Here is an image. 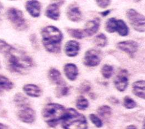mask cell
I'll return each mask as SVG.
<instances>
[{"label": "cell", "instance_id": "obj_28", "mask_svg": "<svg viewBox=\"0 0 145 129\" xmlns=\"http://www.w3.org/2000/svg\"><path fill=\"white\" fill-rule=\"evenodd\" d=\"M13 48V47L8 44L5 40L0 39V53H3L6 55L10 52Z\"/></svg>", "mask_w": 145, "mask_h": 129}, {"label": "cell", "instance_id": "obj_13", "mask_svg": "<svg viewBox=\"0 0 145 129\" xmlns=\"http://www.w3.org/2000/svg\"><path fill=\"white\" fill-rule=\"evenodd\" d=\"M25 9L28 13L34 18L40 16L41 12V4L38 1H27L25 3Z\"/></svg>", "mask_w": 145, "mask_h": 129}, {"label": "cell", "instance_id": "obj_26", "mask_svg": "<svg viewBox=\"0 0 145 129\" xmlns=\"http://www.w3.org/2000/svg\"><path fill=\"white\" fill-rule=\"evenodd\" d=\"M89 105L88 100L83 96H79L76 102V106L79 110H84L86 109Z\"/></svg>", "mask_w": 145, "mask_h": 129}, {"label": "cell", "instance_id": "obj_14", "mask_svg": "<svg viewBox=\"0 0 145 129\" xmlns=\"http://www.w3.org/2000/svg\"><path fill=\"white\" fill-rule=\"evenodd\" d=\"M53 3L49 4L45 10V15L48 18L54 20H57L59 18L60 16V10H59V5L60 2Z\"/></svg>", "mask_w": 145, "mask_h": 129}, {"label": "cell", "instance_id": "obj_22", "mask_svg": "<svg viewBox=\"0 0 145 129\" xmlns=\"http://www.w3.org/2000/svg\"><path fill=\"white\" fill-rule=\"evenodd\" d=\"M93 43L99 47H104L108 44L107 37L103 33L97 35L93 39Z\"/></svg>", "mask_w": 145, "mask_h": 129}, {"label": "cell", "instance_id": "obj_21", "mask_svg": "<svg viewBox=\"0 0 145 129\" xmlns=\"http://www.w3.org/2000/svg\"><path fill=\"white\" fill-rule=\"evenodd\" d=\"M14 86V84L7 77L0 75V93L9 90Z\"/></svg>", "mask_w": 145, "mask_h": 129}, {"label": "cell", "instance_id": "obj_6", "mask_svg": "<svg viewBox=\"0 0 145 129\" xmlns=\"http://www.w3.org/2000/svg\"><path fill=\"white\" fill-rule=\"evenodd\" d=\"M105 29L109 33L117 32L122 36H127L129 32V27L123 20L116 19L114 18H110L107 20Z\"/></svg>", "mask_w": 145, "mask_h": 129}, {"label": "cell", "instance_id": "obj_37", "mask_svg": "<svg viewBox=\"0 0 145 129\" xmlns=\"http://www.w3.org/2000/svg\"><path fill=\"white\" fill-rule=\"evenodd\" d=\"M126 129H137V127L134 125H130L127 126Z\"/></svg>", "mask_w": 145, "mask_h": 129}, {"label": "cell", "instance_id": "obj_5", "mask_svg": "<svg viewBox=\"0 0 145 129\" xmlns=\"http://www.w3.org/2000/svg\"><path fill=\"white\" fill-rule=\"evenodd\" d=\"M7 16L16 30L23 31L27 28V21L21 10L15 7L9 8L7 11Z\"/></svg>", "mask_w": 145, "mask_h": 129}, {"label": "cell", "instance_id": "obj_11", "mask_svg": "<svg viewBox=\"0 0 145 129\" xmlns=\"http://www.w3.org/2000/svg\"><path fill=\"white\" fill-rule=\"evenodd\" d=\"M18 118L20 120L25 123H32L35 119V113L34 110L28 106L20 107L18 113Z\"/></svg>", "mask_w": 145, "mask_h": 129}, {"label": "cell", "instance_id": "obj_38", "mask_svg": "<svg viewBox=\"0 0 145 129\" xmlns=\"http://www.w3.org/2000/svg\"><path fill=\"white\" fill-rule=\"evenodd\" d=\"M0 129H7V127L5 124L0 123Z\"/></svg>", "mask_w": 145, "mask_h": 129}, {"label": "cell", "instance_id": "obj_1", "mask_svg": "<svg viewBox=\"0 0 145 129\" xmlns=\"http://www.w3.org/2000/svg\"><path fill=\"white\" fill-rule=\"evenodd\" d=\"M7 68L12 72L23 73L33 66L32 59L22 51L13 48L5 55Z\"/></svg>", "mask_w": 145, "mask_h": 129}, {"label": "cell", "instance_id": "obj_12", "mask_svg": "<svg viewBox=\"0 0 145 129\" xmlns=\"http://www.w3.org/2000/svg\"><path fill=\"white\" fill-rule=\"evenodd\" d=\"M66 15L70 20L74 22H78L82 18V14L79 7L75 3L70 4L67 7Z\"/></svg>", "mask_w": 145, "mask_h": 129}, {"label": "cell", "instance_id": "obj_32", "mask_svg": "<svg viewBox=\"0 0 145 129\" xmlns=\"http://www.w3.org/2000/svg\"><path fill=\"white\" fill-rule=\"evenodd\" d=\"M91 89V84L88 81H84L83 82L79 88V91L81 93H87Z\"/></svg>", "mask_w": 145, "mask_h": 129}, {"label": "cell", "instance_id": "obj_39", "mask_svg": "<svg viewBox=\"0 0 145 129\" xmlns=\"http://www.w3.org/2000/svg\"><path fill=\"white\" fill-rule=\"evenodd\" d=\"M0 66H1V65H0Z\"/></svg>", "mask_w": 145, "mask_h": 129}, {"label": "cell", "instance_id": "obj_19", "mask_svg": "<svg viewBox=\"0 0 145 129\" xmlns=\"http://www.w3.org/2000/svg\"><path fill=\"white\" fill-rule=\"evenodd\" d=\"M133 93L144 99L145 97V82L144 80H139L134 82L132 85Z\"/></svg>", "mask_w": 145, "mask_h": 129}, {"label": "cell", "instance_id": "obj_29", "mask_svg": "<svg viewBox=\"0 0 145 129\" xmlns=\"http://www.w3.org/2000/svg\"><path fill=\"white\" fill-rule=\"evenodd\" d=\"M69 89L66 85L57 86L56 89V94L58 97L66 95L69 93Z\"/></svg>", "mask_w": 145, "mask_h": 129}, {"label": "cell", "instance_id": "obj_3", "mask_svg": "<svg viewBox=\"0 0 145 129\" xmlns=\"http://www.w3.org/2000/svg\"><path fill=\"white\" fill-rule=\"evenodd\" d=\"M61 121L64 129L87 128V122L85 116L72 108L65 110Z\"/></svg>", "mask_w": 145, "mask_h": 129}, {"label": "cell", "instance_id": "obj_35", "mask_svg": "<svg viewBox=\"0 0 145 129\" xmlns=\"http://www.w3.org/2000/svg\"><path fill=\"white\" fill-rule=\"evenodd\" d=\"M110 11H111L110 10H106V11H102V12L100 13V14H101L103 16H105L108 15L110 13Z\"/></svg>", "mask_w": 145, "mask_h": 129}, {"label": "cell", "instance_id": "obj_9", "mask_svg": "<svg viewBox=\"0 0 145 129\" xmlns=\"http://www.w3.org/2000/svg\"><path fill=\"white\" fill-rule=\"evenodd\" d=\"M117 47L119 49L133 57L138 49V44L135 41L129 40L118 43Z\"/></svg>", "mask_w": 145, "mask_h": 129}, {"label": "cell", "instance_id": "obj_20", "mask_svg": "<svg viewBox=\"0 0 145 129\" xmlns=\"http://www.w3.org/2000/svg\"><path fill=\"white\" fill-rule=\"evenodd\" d=\"M23 89L30 97H38L41 94V89L35 84H26L23 86Z\"/></svg>", "mask_w": 145, "mask_h": 129}, {"label": "cell", "instance_id": "obj_31", "mask_svg": "<svg viewBox=\"0 0 145 129\" xmlns=\"http://www.w3.org/2000/svg\"><path fill=\"white\" fill-rule=\"evenodd\" d=\"M89 119L91 122L97 127H101L103 126V123L100 118L97 116L96 115L93 114H91L89 115Z\"/></svg>", "mask_w": 145, "mask_h": 129}, {"label": "cell", "instance_id": "obj_17", "mask_svg": "<svg viewBox=\"0 0 145 129\" xmlns=\"http://www.w3.org/2000/svg\"><path fill=\"white\" fill-rule=\"evenodd\" d=\"M100 27V22L98 19H93L91 20H89L86 23L84 26V28L83 30L85 36L87 35L88 36H92L95 34Z\"/></svg>", "mask_w": 145, "mask_h": 129}, {"label": "cell", "instance_id": "obj_34", "mask_svg": "<svg viewBox=\"0 0 145 129\" xmlns=\"http://www.w3.org/2000/svg\"><path fill=\"white\" fill-rule=\"evenodd\" d=\"M29 39H30V40H31V43H32V44H33L35 45H37L38 43H37V38H36V36L35 34L31 35Z\"/></svg>", "mask_w": 145, "mask_h": 129}, {"label": "cell", "instance_id": "obj_2", "mask_svg": "<svg viewBox=\"0 0 145 129\" xmlns=\"http://www.w3.org/2000/svg\"><path fill=\"white\" fill-rule=\"evenodd\" d=\"M41 35L43 45L47 51L54 53L60 52L63 35L59 29L54 26H47L41 29Z\"/></svg>", "mask_w": 145, "mask_h": 129}, {"label": "cell", "instance_id": "obj_24", "mask_svg": "<svg viewBox=\"0 0 145 129\" xmlns=\"http://www.w3.org/2000/svg\"><path fill=\"white\" fill-rule=\"evenodd\" d=\"M14 101L16 105L20 107L28 105V99L22 93H17L15 95Z\"/></svg>", "mask_w": 145, "mask_h": 129}, {"label": "cell", "instance_id": "obj_8", "mask_svg": "<svg viewBox=\"0 0 145 129\" xmlns=\"http://www.w3.org/2000/svg\"><path fill=\"white\" fill-rule=\"evenodd\" d=\"M102 59V53L96 49H90L86 52L83 63L88 66H96L98 65Z\"/></svg>", "mask_w": 145, "mask_h": 129}, {"label": "cell", "instance_id": "obj_18", "mask_svg": "<svg viewBox=\"0 0 145 129\" xmlns=\"http://www.w3.org/2000/svg\"><path fill=\"white\" fill-rule=\"evenodd\" d=\"M63 70L66 77L70 81H74L78 75V68L74 64H66L64 66Z\"/></svg>", "mask_w": 145, "mask_h": 129}, {"label": "cell", "instance_id": "obj_15", "mask_svg": "<svg viewBox=\"0 0 145 129\" xmlns=\"http://www.w3.org/2000/svg\"><path fill=\"white\" fill-rule=\"evenodd\" d=\"M79 49V43L75 40H69L66 43L65 45L64 51L66 55L69 57H74L76 56Z\"/></svg>", "mask_w": 145, "mask_h": 129}, {"label": "cell", "instance_id": "obj_30", "mask_svg": "<svg viewBox=\"0 0 145 129\" xmlns=\"http://www.w3.org/2000/svg\"><path fill=\"white\" fill-rule=\"evenodd\" d=\"M123 105L127 109H133L136 106V102L130 97L126 96L123 99Z\"/></svg>", "mask_w": 145, "mask_h": 129}, {"label": "cell", "instance_id": "obj_27", "mask_svg": "<svg viewBox=\"0 0 145 129\" xmlns=\"http://www.w3.org/2000/svg\"><path fill=\"white\" fill-rule=\"evenodd\" d=\"M97 112L98 114L101 116L106 118L110 115L112 109L109 106L107 105H103L98 108Z\"/></svg>", "mask_w": 145, "mask_h": 129}, {"label": "cell", "instance_id": "obj_10", "mask_svg": "<svg viewBox=\"0 0 145 129\" xmlns=\"http://www.w3.org/2000/svg\"><path fill=\"white\" fill-rule=\"evenodd\" d=\"M128 81L127 71L125 69H122L115 77L114 83L118 90L123 91L128 85Z\"/></svg>", "mask_w": 145, "mask_h": 129}, {"label": "cell", "instance_id": "obj_25", "mask_svg": "<svg viewBox=\"0 0 145 129\" xmlns=\"http://www.w3.org/2000/svg\"><path fill=\"white\" fill-rule=\"evenodd\" d=\"M101 72L103 76L106 79L110 78L113 72V67L112 65L108 64H105L103 66Z\"/></svg>", "mask_w": 145, "mask_h": 129}, {"label": "cell", "instance_id": "obj_23", "mask_svg": "<svg viewBox=\"0 0 145 129\" xmlns=\"http://www.w3.org/2000/svg\"><path fill=\"white\" fill-rule=\"evenodd\" d=\"M66 31L71 37L75 39H81L85 36L83 30L81 29L67 28H66Z\"/></svg>", "mask_w": 145, "mask_h": 129}, {"label": "cell", "instance_id": "obj_36", "mask_svg": "<svg viewBox=\"0 0 145 129\" xmlns=\"http://www.w3.org/2000/svg\"><path fill=\"white\" fill-rule=\"evenodd\" d=\"M3 10V6L2 3L0 2V22L1 21V17H2V12Z\"/></svg>", "mask_w": 145, "mask_h": 129}, {"label": "cell", "instance_id": "obj_4", "mask_svg": "<svg viewBox=\"0 0 145 129\" xmlns=\"http://www.w3.org/2000/svg\"><path fill=\"white\" fill-rule=\"evenodd\" d=\"M65 110L64 107L59 104L49 103L42 110V116L49 126L54 127L61 120Z\"/></svg>", "mask_w": 145, "mask_h": 129}, {"label": "cell", "instance_id": "obj_16", "mask_svg": "<svg viewBox=\"0 0 145 129\" xmlns=\"http://www.w3.org/2000/svg\"><path fill=\"white\" fill-rule=\"evenodd\" d=\"M48 77L50 82L57 86L66 85V82L62 77L60 72L56 68H51L48 73Z\"/></svg>", "mask_w": 145, "mask_h": 129}, {"label": "cell", "instance_id": "obj_7", "mask_svg": "<svg viewBox=\"0 0 145 129\" xmlns=\"http://www.w3.org/2000/svg\"><path fill=\"white\" fill-rule=\"evenodd\" d=\"M126 16L133 28L139 32H144L145 30L144 16L133 9L126 11Z\"/></svg>", "mask_w": 145, "mask_h": 129}, {"label": "cell", "instance_id": "obj_33", "mask_svg": "<svg viewBox=\"0 0 145 129\" xmlns=\"http://www.w3.org/2000/svg\"><path fill=\"white\" fill-rule=\"evenodd\" d=\"M96 4L97 5V6L101 8H106L109 5H110L111 1L110 0H97L96 1Z\"/></svg>", "mask_w": 145, "mask_h": 129}]
</instances>
